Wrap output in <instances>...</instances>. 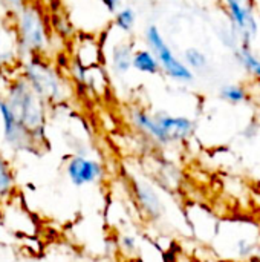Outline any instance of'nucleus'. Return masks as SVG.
Wrapping results in <instances>:
<instances>
[{"mask_svg":"<svg viewBox=\"0 0 260 262\" xmlns=\"http://www.w3.org/2000/svg\"><path fill=\"white\" fill-rule=\"evenodd\" d=\"M15 120L31 134L34 144L44 140V101L20 78L9 84L5 98Z\"/></svg>","mask_w":260,"mask_h":262,"instance_id":"f257e3e1","label":"nucleus"},{"mask_svg":"<svg viewBox=\"0 0 260 262\" xmlns=\"http://www.w3.org/2000/svg\"><path fill=\"white\" fill-rule=\"evenodd\" d=\"M23 80L43 101L44 100H51V101L63 100L61 78L52 69V66H49L38 57H34L25 64Z\"/></svg>","mask_w":260,"mask_h":262,"instance_id":"f03ea898","label":"nucleus"},{"mask_svg":"<svg viewBox=\"0 0 260 262\" xmlns=\"http://www.w3.org/2000/svg\"><path fill=\"white\" fill-rule=\"evenodd\" d=\"M18 31V48L25 52L38 54L44 49L48 43V34L44 23L38 14V11L32 6H23L18 11L17 20Z\"/></svg>","mask_w":260,"mask_h":262,"instance_id":"7ed1b4c3","label":"nucleus"},{"mask_svg":"<svg viewBox=\"0 0 260 262\" xmlns=\"http://www.w3.org/2000/svg\"><path fill=\"white\" fill-rule=\"evenodd\" d=\"M146 38H147L149 46L152 48V52L158 58L161 69L169 77H172V78H175L178 81H185V83L193 80V77H195L193 75V71L182 60H179L173 54V51L170 49V46L166 43L161 31L155 25H152V26L147 28Z\"/></svg>","mask_w":260,"mask_h":262,"instance_id":"20e7f679","label":"nucleus"},{"mask_svg":"<svg viewBox=\"0 0 260 262\" xmlns=\"http://www.w3.org/2000/svg\"><path fill=\"white\" fill-rule=\"evenodd\" d=\"M224 6L236 26L242 34V41L245 46H250V40L257 32V23L253 14V6L250 0H222Z\"/></svg>","mask_w":260,"mask_h":262,"instance_id":"39448f33","label":"nucleus"},{"mask_svg":"<svg viewBox=\"0 0 260 262\" xmlns=\"http://www.w3.org/2000/svg\"><path fill=\"white\" fill-rule=\"evenodd\" d=\"M66 173L74 186L81 187L101 180L104 169L103 164L98 163L97 160L83 155H74L66 164Z\"/></svg>","mask_w":260,"mask_h":262,"instance_id":"423d86ee","label":"nucleus"},{"mask_svg":"<svg viewBox=\"0 0 260 262\" xmlns=\"http://www.w3.org/2000/svg\"><path fill=\"white\" fill-rule=\"evenodd\" d=\"M0 115L3 121V135L5 141L17 150H26L34 146L31 134L15 120L5 98H0Z\"/></svg>","mask_w":260,"mask_h":262,"instance_id":"0eeeda50","label":"nucleus"},{"mask_svg":"<svg viewBox=\"0 0 260 262\" xmlns=\"http://www.w3.org/2000/svg\"><path fill=\"white\" fill-rule=\"evenodd\" d=\"M155 118H156L158 124L161 126L169 144L187 140L195 130L193 121L185 117H173V115H167V114H158V115H155Z\"/></svg>","mask_w":260,"mask_h":262,"instance_id":"6e6552de","label":"nucleus"},{"mask_svg":"<svg viewBox=\"0 0 260 262\" xmlns=\"http://www.w3.org/2000/svg\"><path fill=\"white\" fill-rule=\"evenodd\" d=\"M135 198L138 201L139 209L150 218V220H159L164 216V203L159 196V193L147 183L136 181L133 184Z\"/></svg>","mask_w":260,"mask_h":262,"instance_id":"1a4fd4ad","label":"nucleus"},{"mask_svg":"<svg viewBox=\"0 0 260 262\" xmlns=\"http://www.w3.org/2000/svg\"><path fill=\"white\" fill-rule=\"evenodd\" d=\"M132 121L133 124L141 129L143 132H146L150 138H153L155 141H158L159 144H169L167 143V138L161 129V126L158 124L156 118L149 115L146 111L143 109H133L132 111Z\"/></svg>","mask_w":260,"mask_h":262,"instance_id":"9d476101","label":"nucleus"},{"mask_svg":"<svg viewBox=\"0 0 260 262\" xmlns=\"http://www.w3.org/2000/svg\"><path fill=\"white\" fill-rule=\"evenodd\" d=\"M132 68H135L136 71H139L143 74H150V75L158 74L159 69H161L158 58L149 49H139V51L133 52Z\"/></svg>","mask_w":260,"mask_h":262,"instance_id":"9b49d317","label":"nucleus"},{"mask_svg":"<svg viewBox=\"0 0 260 262\" xmlns=\"http://www.w3.org/2000/svg\"><path fill=\"white\" fill-rule=\"evenodd\" d=\"M133 51L132 46L127 43H121L113 48L112 51V66L116 74H126L132 68Z\"/></svg>","mask_w":260,"mask_h":262,"instance_id":"f8f14e48","label":"nucleus"},{"mask_svg":"<svg viewBox=\"0 0 260 262\" xmlns=\"http://www.w3.org/2000/svg\"><path fill=\"white\" fill-rule=\"evenodd\" d=\"M15 181H14V173L6 163V160L0 155V201L6 200L12 195Z\"/></svg>","mask_w":260,"mask_h":262,"instance_id":"ddd939ff","label":"nucleus"},{"mask_svg":"<svg viewBox=\"0 0 260 262\" xmlns=\"http://www.w3.org/2000/svg\"><path fill=\"white\" fill-rule=\"evenodd\" d=\"M239 61L244 64V68L260 81V58L253 54V51L250 49V46L242 45L241 51L238 52Z\"/></svg>","mask_w":260,"mask_h":262,"instance_id":"4468645a","label":"nucleus"},{"mask_svg":"<svg viewBox=\"0 0 260 262\" xmlns=\"http://www.w3.org/2000/svg\"><path fill=\"white\" fill-rule=\"evenodd\" d=\"M184 63L192 71H201L207 66V55L196 48H190L184 54Z\"/></svg>","mask_w":260,"mask_h":262,"instance_id":"2eb2a0df","label":"nucleus"},{"mask_svg":"<svg viewBox=\"0 0 260 262\" xmlns=\"http://www.w3.org/2000/svg\"><path fill=\"white\" fill-rule=\"evenodd\" d=\"M115 14H116L115 15V26L116 28H120L124 32H129L133 29L136 15H135V11L132 8H123V9L116 11Z\"/></svg>","mask_w":260,"mask_h":262,"instance_id":"dca6fc26","label":"nucleus"},{"mask_svg":"<svg viewBox=\"0 0 260 262\" xmlns=\"http://www.w3.org/2000/svg\"><path fill=\"white\" fill-rule=\"evenodd\" d=\"M221 97L230 103H242L247 100V91L239 84H227L221 91Z\"/></svg>","mask_w":260,"mask_h":262,"instance_id":"f3484780","label":"nucleus"},{"mask_svg":"<svg viewBox=\"0 0 260 262\" xmlns=\"http://www.w3.org/2000/svg\"><path fill=\"white\" fill-rule=\"evenodd\" d=\"M120 249L123 250V253L126 255H135L138 252V238L133 235H121L120 236Z\"/></svg>","mask_w":260,"mask_h":262,"instance_id":"a211bd4d","label":"nucleus"},{"mask_svg":"<svg viewBox=\"0 0 260 262\" xmlns=\"http://www.w3.org/2000/svg\"><path fill=\"white\" fill-rule=\"evenodd\" d=\"M100 2L104 5V8H106L110 14H115V12L118 11L120 5H121V0H100Z\"/></svg>","mask_w":260,"mask_h":262,"instance_id":"6ab92c4d","label":"nucleus"},{"mask_svg":"<svg viewBox=\"0 0 260 262\" xmlns=\"http://www.w3.org/2000/svg\"><path fill=\"white\" fill-rule=\"evenodd\" d=\"M8 8L11 9H15V11H20L23 6H25V0H2Z\"/></svg>","mask_w":260,"mask_h":262,"instance_id":"aec40b11","label":"nucleus"},{"mask_svg":"<svg viewBox=\"0 0 260 262\" xmlns=\"http://www.w3.org/2000/svg\"><path fill=\"white\" fill-rule=\"evenodd\" d=\"M0 43H2V37H0Z\"/></svg>","mask_w":260,"mask_h":262,"instance_id":"412c9836","label":"nucleus"},{"mask_svg":"<svg viewBox=\"0 0 260 262\" xmlns=\"http://www.w3.org/2000/svg\"><path fill=\"white\" fill-rule=\"evenodd\" d=\"M254 262H260V259H259V261H254Z\"/></svg>","mask_w":260,"mask_h":262,"instance_id":"4be33fe9","label":"nucleus"},{"mask_svg":"<svg viewBox=\"0 0 260 262\" xmlns=\"http://www.w3.org/2000/svg\"><path fill=\"white\" fill-rule=\"evenodd\" d=\"M0 218H2V216H0Z\"/></svg>","mask_w":260,"mask_h":262,"instance_id":"5701e85b","label":"nucleus"},{"mask_svg":"<svg viewBox=\"0 0 260 262\" xmlns=\"http://www.w3.org/2000/svg\"><path fill=\"white\" fill-rule=\"evenodd\" d=\"M259 2H260V0H259Z\"/></svg>","mask_w":260,"mask_h":262,"instance_id":"b1692460","label":"nucleus"}]
</instances>
